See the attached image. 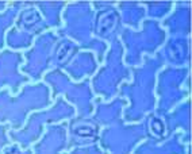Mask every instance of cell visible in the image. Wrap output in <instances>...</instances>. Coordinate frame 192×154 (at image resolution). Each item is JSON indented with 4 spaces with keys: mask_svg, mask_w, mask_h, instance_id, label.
Instances as JSON below:
<instances>
[{
    "mask_svg": "<svg viewBox=\"0 0 192 154\" xmlns=\"http://www.w3.org/2000/svg\"><path fill=\"white\" fill-rule=\"evenodd\" d=\"M78 135L83 137H92L93 135V130L92 128H78Z\"/></svg>",
    "mask_w": 192,
    "mask_h": 154,
    "instance_id": "1",
    "label": "cell"
}]
</instances>
